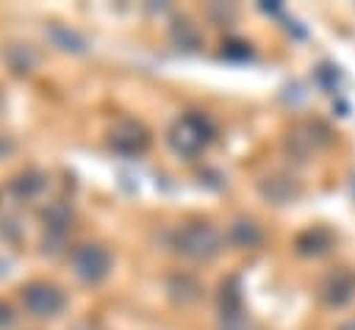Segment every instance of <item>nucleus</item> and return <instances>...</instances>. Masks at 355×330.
Instances as JSON below:
<instances>
[{"label": "nucleus", "instance_id": "obj_14", "mask_svg": "<svg viewBox=\"0 0 355 330\" xmlns=\"http://www.w3.org/2000/svg\"><path fill=\"white\" fill-rule=\"evenodd\" d=\"M166 288H169L172 297L180 299V302H191V299L200 297V286H197V280L189 277V275H172L169 283H166Z\"/></svg>", "mask_w": 355, "mask_h": 330}, {"label": "nucleus", "instance_id": "obj_10", "mask_svg": "<svg viewBox=\"0 0 355 330\" xmlns=\"http://www.w3.org/2000/svg\"><path fill=\"white\" fill-rule=\"evenodd\" d=\"M44 175L39 172V169H25V172H19L17 177H11V183H8V189H11V194L17 197V200H31V197H36L42 189H44Z\"/></svg>", "mask_w": 355, "mask_h": 330}, {"label": "nucleus", "instance_id": "obj_17", "mask_svg": "<svg viewBox=\"0 0 355 330\" xmlns=\"http://www.w3.org/2000/svg\"><path fill=\"white\" fill-rule=\"evenodd\" d=\"M14 324V313L6 302H0V327H11Z\"/></svg>", "mask_w": 355, "mask_h": 330}, {"label": "nucleus", "instance_id": "obj_11", "mask_svg": "<svg viewBox=\"0 0 355 330\" xmlns=\"http://www.w3.org/2000/svg\"><path fill=\"white\" fill-rule=\"evenodd\" d=\"M42 222L47 227V233L53 236H67L69 225H72V208L67 202H50L44 211H42Z\"/></svg>", "mask_w": 355, "mask_h": 330}, {"label": "nucleus", "instance_id": "obj_18", "mask_svg": "<svg viewBox=\"0 0 355 330\" xmlns=\"http://www.w3.org/2000/svg\"><path fill=\"white\" fill-rule=\"evenodd\" d=\"M14 153V141L8 139V136H0V158H6V155H11Z\"/></svg>", "mask_w": 355, "mask_h": 330}, {"label": "nucleus", "instance_id": "obj_1", "mask_svg": "<svg viewBox=\"0 0 355 330\" xmlns=\"http://www.w3.org/2000/svg\"><path fill=\"white\" fill-rule=\"evenodd\" d=\"M211 139H214V122L200 111L178 116L169 128V147L183 158L200 155L211 144Z\"/></svg>", "mask_w": 355, "mask_h": 330}, {"label": "nucleus", "instance_id": "obj_19", "mask_svg": "<svg viewBox=\"0 0 355 330\" xmlns=\"http://www.w3.org/2000/svg\"><path fill=\"white\" fill-rule=\"evenodd\" d=\"M338 330H355V319H349V322H344Z\"/></svg>", "mask_w": 355, "mask_h": 330}, {"label": "nucleus", "instance_id": "obj_6", "mask_svg": "<svg viewBox=\"0 0 355 330\" xmlns=\"http://www.w3.org/2000/svg\"><path fill=\"white\" fill-rule=\"evenodd\" d=\"M319 297L330 305V308H341L355 297V275L347 269H336L330 272L322 286H319Z\"/></svg>", "mask_w": 355, "mask_h": 330}, {"label": "nucleus", "instance_id": "obj_5", "mask_svg": "<svg viewBox=\"0 0 355 330\" xmlns=\"http://www.w3.org/2000/svg\"><path fill=\"white\" fill-rule=\"evenodd\" d=\"M108 144L119 155H141L150 147V133L141 122L136 119H119L108 130Z\"/></svg>", "mask_w": 355, "mask_h": 330}, {"label": "nucleus", "instance_id": "obj_8", "mask_svg": "<svg viewBox=\"0 0 355 330\" xmlns=\"http://www.w3.org/2000/svg\"><path fill=\"white\" fill-rule=\"evenodd\" d=\"M47 39H50L58 50H64V53H75V55H80V53L89 50L86 39H83L78 31H72V28H67V25H58V22L47 25Z\"/></svg>", "mask_w": 355, "mask_h": 330}, {"label": "nucleus", "instance_id": "obj_9", "mask_svg": "<svg viewBox=\"0 0 355 330\" xmlns=\"http://www.w3.org/2000/svg\"><path fill=\"white\" fill-rule=\"evenodd\" d=\"M3 58H6V64H8V69L14 75H31L33 67L39 64V55H36V50L31 44H8Z\"/></svg>", "mask_w": 355, "mask_h": 330}, {"label": "nucleus", "instance_id": "obj_2", "mask_svg": "<svg viewBox=\"0 0 355 330\" xmlns=\"http://www.w3.org/2000/svg\"><path fill=\"white\" fill-rule=\"evenodd\" d=\"M175 250L191 261H211L222 250V236L208 222H189L175 233Z\"/></svg>", "mask_w": 355, "mask_h": 330}, {"label": "nucleus", "instance_id": "obj_16", "mask_svg": "<svg viewBox=\"0 0 355 330\" xmlns=\"http://www.w3.org/2000/svg\"><path fill=\"white\" fill-rule=\"evenodd\" d=\"M222 55H227V58H247L250 55V44H244V42H227L225 50H222Z\"/></svg>", "mask_w": 355, "mask_h": 330}, {"label": "nucleus", "instance_id": "obj_4", "mask_svg": "<svg viewBox=\"0 0 355 330\" xmlns=\"http://www.w3.org/2000/svg\"><path fill=\"white\" fill-rule=\"evenodd\" d=\"M22 305L36 319H53L64 311V294L47 280H31L22 286Z\"/></svg>", "mask_w": 355, "mask_h": 330}, {"label": "nucleus", "instance_id": "obj_15", "mask_svg": "<svg viewBox=\"0 0 355 330\" xmlns=\"http://www.w3.org/2000/svg\"><path fill=\"white\" fill-rule=\"evenodd\" d=\"M219 311H222V316H227L230 322L239 319V313H241V294H239L236 283L222 286V291H219Z\"/></svg>", "mask_w": 355, "mask_h": 330}, {"label": "nucleus", "instance_id": "obj_7", "mask_svg": "<svg viewBox=\"0 0 355 330\" xmlns=\"http://www.w3.org/2000/svg\"><path fill=\"white\" fill-rule=\"evenodd\" d=\"M227 241L239 250H255L263 244V230L252 219H236L227 227Z\"/></svg>", "mask_w": 355, "mask_h": 330}, {"label": "nucleus", "instance_id": "obj_3", "mask_svg": "<svg viewBox=\"0 0 355 330\" xmlns=\"http://www.w3.org/2000/svg\"><path fill=\"white\" fill-rule=\"evenodd\" d=\"M72 272L78 275V280L97 286L111 272V252L103 244H80L72 250Z\"/></svg>", "mask_w": 355, "mask_h": 330}, {"label": "nucleus", "instance_id": "obj_13", "mask_svg": "<svg viewBox=\"0 0 355 330\" xmlns=\"http://www.w3.org/2000/svg\"><path fill=\"white\" fill-rule=\"evenodd\" d=\"M172 42H175V47L178 50H200V44H202V39H200V31L189 22V19H175V25H172Z\"/></svg>", "mask_w": 355, "mask_h": 330}, {"label": "nucleus", "instance_id": "obj_12", "mask_svg": "<svg viewBox=\"0 0 355 330\" xmlns=\"http://www.w3.org/2000/svg\"><path fill=\"white\" fill-rule=\"evenodd\" d=\"M330 247H333V233L324 230V227L305 230V233L297 238V250H300L302 255H324Z\"/></svg>", "mask_w": 355, "mask_h": 330}]
</instances>
